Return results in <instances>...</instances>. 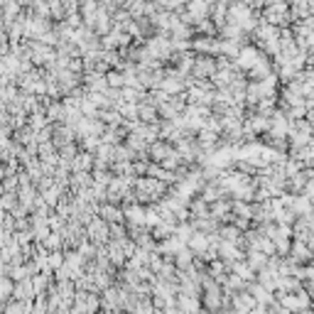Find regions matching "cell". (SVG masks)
<instances>
[{
    "instance_id": "52a82bcc",
    "label": "cell",
    "mask_w": 314,
    "mask_h": 314,
    "mask_svg": "<svg viewBox=\"0 0 314 314\" xmlns=\"http://www.w3.org/2000/svg\"><path fill=\"white\" fill-rule=\"evenodd\" d=\"M140 113H143V118H145V121H152V118L157 115V111L152 108V106H140Z\"/></svg>"
},
{
    "instance_id": "5b68a950",
    "label": "cell",
    "mask_w": 314,
    "mask_h": 314,
    "mask_svg": "<svg viewBox=\"0 0 314 314\" xmlns=\"http://www.w3.org/2000/svg\"><path fill=\"white\" fill-rule=\"evenodd\" d=\"M233 270H235V275H238L241 280H253V268H250V265H241V263H233Z\"/></svg>"
},
{
    "instance_id": "7a4b0ae2",
    "label": "cell",
    "mask_w": 314,
    "mask_h": 314,
    "mask_svg": "<svg viewBox=\"0 0 314 314\" xmlns=\"http://www.w3.org/2000/svg\"><path fill=\"white\" fill-rule=\"evenodd\" d=\"M248 265H250V268H263V265H265V256L253 248V250L248 253Z\"/></svg>"
},
{
    "instance_id": "ba28073f",
    "label": "cell",
    "mask_w": 314,
    "mask_h": 314,
    "mask_svg": "<svg viewBox=\"0 0 314 314\" xmlns=\"http://www.w3.org/2000/svg\"><path fill=\"white\" fill-rule=\"evenodd\" d=\"M27 312V307H25V304H12V307H8V314H25Z\"/></svg>"
},
{
    "instance_id": "277c9868",
    "label": "cell",
    "mask_w": 314,
    "mask_h": 314,
    "mask_svg": "<svg viewBox=\"0 0 314 314\" xmlns=\"http://www.w3.org/2000/svg\"><path fill=\"white\" fill-rule=\"evenodd\" d=\"M101 213L108 219V221H121L125 216V211H121V209H115V206H103L101 209Z\"/></svg>"
},
{
    "instance_id": "6da1fadb",
    "label": "cell",
    "mask_w": 314,
    "mask_h": 314,
    "mask_svg": "<svg viewBox=\"0 0 314 314\" xmlns=\"http://www.w3.org/2000/svg\"><path fill=\"white\" fill-rule=\"evenodd\" d=\"M150 152H152V155H155V160H160V162L174 155V150H172L169 145H165V143H155V145L150 147Z\"/></svg>"
},
{
    "instance_id": "3957f363",
    "label": "cell",
    "mask_w": 314,
    "mask_h": 314,
    "mask_svg": "<svg viewBox=\"0 0 314 314\" xmlns=\"http://www.w3.org/2000/svg\"><path fill=\"white\" fill-rule=\"evenodd\" d=\"M189 246L194 248V250H204V248L209 246V238L204 233H191V238H189Z\"/></svg>"
},
{
    "instance_id": "9c48e42d",
    "label": "cell",
    "mask_w": 314,
    "mask_h": 314,
    "mask_svg": "<svg viewBox=\"0 0 314 314\" xmlns=\"http://www.w3.org/2000/svg\"><path fill=\"white\" fill-rule=\"evenodd\" d=\"M5 206H12V194H5Z\"/></svg>"
},
{
    "instance_id": "8992f818",
    "label": "cell",
    "mask_w": 314,
    "mask_h": 314,
    "mask_svg": "<svg viewBox=\"0 0 314 314\" xmlns=\"http://www.w3.org/2000/svg\"><path fill=\"white\" fill-rule=\"evenodd\" d=\"M108 84H111V86H123L125 74H121V71H111V74H108Z\"/></svg>"
}]
</instances>
